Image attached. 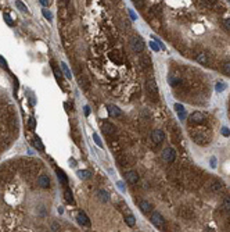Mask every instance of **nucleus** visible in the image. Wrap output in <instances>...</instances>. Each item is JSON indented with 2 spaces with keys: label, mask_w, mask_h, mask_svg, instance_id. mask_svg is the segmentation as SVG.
<instances>
[{
  "label": "nucleus",
  "mask_w": 230,
  "mask_h": 232,
  "mask_svg": "<svg viewBox=\"0 0 230 232\" xmlns=\"http://www.w3.org/2000/svg\"><path fill=\"white\" fill-rule=\"evenodd\" d=\"M146 90L151 102H158V88H157V84L154 79H147Z\"/></svg>",
  "instance_id": "nucleus-1"
},
{
  "label": "nucleus",
  "mask_w": 230,
  "mask_h": 232,
  "mask_svg": "<svg viewBox=\"0 0 230 232\" xmlns=\"http://www.w3.org/2000/svg\"><path fill=\"white\" fill-rule=\"evenodd\" d=\"M129 45H130L132 52H135V53H141L144 50V47H146V45H144V42L141 38H132L129 42Z\"/></svg>",
  "instance_id": "nucleus-2"
},
{
  "label": "nucleus",
  "mask_w": 230,
  "mask_h": 232,
  "mask_svg": "<svg viewBox=\"0 0 230 232\" xmlns=\"http://www.w3.org/2000/svg\"><path fill=\"white\" fill-rule=\"evenodd\" d=\"M191 138L194 139V142L197 145H207L208 143V136L204 134V131H191Z\"/></svg>",
  "instance_id": "nucleus-3"
},
{
  "label": "nucleus",
  "mask_w": 230,
  "mask_h": 232,
  "mask_svg": "<svg viewBox=\"0 0 230 232\" xmlns=\"http://www.w3.org/2000/svg\"><path fill=\"white\" fill-rule=\"evenodd\" d=\"M151 140L155 145H161L162 142L165 140V134L162 129H154L151 132Z\"/></svg>",
  "instance_id": "nucleus-4"
},
{
  "label": "nucleus",
  "mask_w": 230,
  "mask_h": 232,
  "mask_svg": "<svg viewBox=\"0 0 230 232\" xmlns=\"http://www.w3.org/2000/svg\"><path fill=\"white\" fill-rule=\"evenodd\" d=\"M151 222L157 226V228H164L165 226V220L159 213H152L151 214Z\"/></svg>",
  "instance_id": "nucleus-5"
},
{
  "label": "nucleus",
  "mask_w": 230,
  "mask_h": 232,
  "mask_svg": "<svg viewBox=\"0 0 230 232\" xmlns=\"http://www.w3.org/2000/svg\"><path fill=\"white\" fill-rule=\"evenodd\" d=\"M204 121H205V117H204V114L200 113V111H196V113H193L190 116V124L191 125H200Z\"/></svg>",
  "instance_id": "nucleus-6"
},
{
  "label": "nucleus",
  "mask_w": 230,
  "mask_h": 232,
  "mask_svg": "<svg viewBox=\"0 0 230 232\" xmlns=\"http://www.w3.org/2000/svg\"><path fill=\"white\" fill-rule=\"evenodd\" d=\"M162 159H164L165 163H173V161H175V159H176L175 150H173V149H171V147L165 149V150L162 151Z\"/></svg>",
  "instance_id": "nucleus-7"
},
{
  "label": "nucleus",
  "mask_w": 230,
  "mask_h": 232,
  "mask_svg": "<svg viewBox=\"0 0 230 232\" xmlns=\"http://www.w3.org/2000/svg\"><path fill=\"white\" fill-rule=\"evenodd\" d=\"M108 57H109V60L114 61V63H117V64L124 63V56H122V53L119 52V50H112V52H109Z\"/></svg>",
  "instance_id": "nucleus-8"
},
{
  "label": "nucleus",
  "mask_w": 230,
  "mask_h": 232,
  "mask_svg": "<svg viewBox=\"0 0 230 232\" xmlns=\"http://www.w3.org/2000/svg\"><path fill=\"white\" fill-rule=\"evenodd\" d=\"M101 129H103V132L105 135H114L115 134V125L114 124H111V122H108V121H104L103 124H101Z\"/></svg>",
  "instance_id": "nucleus-9"
},
{
  "label": "nucleus",
  "mask_w": 230,
  "mask_h": 232,
  "mask_svg": "<svg viewBox=\"0 0 230 232\" xmlns=\"http://www.w3.org/2000/svg\"><path fill=\"white\" fill-rule=\"evenodd\" d=\"M125 177H126V182H129L130 185H136V183L139 182V179H140V177H139V174L136 171H129L125 174Z\"/></svg>",
  "instance_id": "nucleus-10"
},
{
  "label": "nucleus",
  "mask_w": 230,
  "mask_h": 232,
  "mask_svg": "<svg viewBox=\"0 0 230 232\" xmlns=\"http://www.w3.org/2000/svg\"><path fill=\"white\" fill-rule=\"evenodd\" d=\"M107 110H108V113H109V116L111 117H121L122 116L121 108L117 107V106H114V104H109L108 107H107Z\"/></svg>",
  "instance_id": "nucleus-11"
},
{
  "label": "nucleus",
  "mask_w": 230,
  "mask_h": 232,
  "mask_svg": "<svg viewBox=\"0 0 230 232\" xmlns=\"http://www.w3.org/2000/svg\"><path fill=\"white\" fill-rule=\"evenodd\" d=\"M37 183H39V186H40V188H49L50 186V178L47 177V175H40V177L37 178Z\"/></svg>",
  "instance_id": "nucleus-12"
},
{
  "label": "nucleus",
  "mask_w": 230,
  "mask_h": 232,
  "mask_svg": "<svg viewBox=\"0 0 230 232\" xmlns=\"http://www.w3.org/2000/svg\"><path fill=\"white\" fill-rule=\"evenodd\" d=\"M78 222L81 224V225H83V226H89L90 225V220L87 218V215L85 214L83 211L78 213Z\"/></svg>",
  "instance_id": "nucleus-13"
},
{
  "label": "nucleus",
  "mask_w": 230,
  "mask_h": 232,
  "mask_svg": "<svg viewBox=\"0 0 230 232\" xmlns=\"http://www.w3.org/2000/svg\"><path fill=\"white\" fill-rule=\"evenodd\" d=\"M168 82H169V85H172L173 88H176L182 82V79H180V77H178L176 74H169V77H168Z\"/></svg>",
  "instance_id": "nucleus-14"
},
{
  "label": "nucleus",
  "mask_w": 230,
  "mask_h": 232,
  "mask_svg": "<svg viewBox=\"0 0 230 232\" xmlns=\"http://www.w3.org/2000/svg\"><path fill=\"white\" fill-rule=\"evenodd\" d=\"M179 214L183 218H186V220H190V218L193 217V210L187 209V207H182V209L179 210Z\"/></svg>",
  "instance_id": "nucleus-15"
},
{
  "label": "nucleus",
  "mask_w": 230,
  "mask_h": 232,
  "mask_svg": "<svg viewBox=\"0 0 230 232\" xmlns=\"http://www.w3.org/2000/svg\"><path fill=\"white\" fill-rule=\"evenodd\" d=\"M139 206H140V210H141V211L146 213V214H148V213L152 210V204L148 203V202H146V200H141Z\"/></svg>",
  "instance_id": "nucleus-16"
},
{
  "label": "nucleus",
  "mask_w": 230,
  "mask_h": 232,
  "mask_svg": "<svg viewBox=\"0 0 230 232\" xmlns=\"http://www.w3.org/2000/svg\"><path fill=\"white\" fill-rule=\"evenodd\" d=\"M78 82H79V86H81L82 89H89L90 82H89V79H87L85 75H79L78 77Z\"/></svg>",
  "instance_id": "nucleus-17"
},
{
  "label": "nucleus",
  "mask_w": 230,
  "mask_h": 232,
  "mask_svg": "<svg viewBox=\"0 0 230 232\" xmlns=\"http://www.w3.org/2000/svg\"><path fill=\"white\" fill-rule=\"evenodd\" d=\"M57 178H58V181H60L61 183H64V185H68V177L65 175V172L63 171V170H57Z\"/></svg>",
  "instance_id": "nucleus-18"
},
{
  "label": "nucleus",
  "mask_w": 230,
  "mask_h": 232,
  "mask_svg": "<svg viewBox=\"0 0 230 232\" xmlns=\"http://www.w3.org/2000/svg\"><path fill=\"white\" fill-rule=\"evenodd\" d=\"M175 110H176V113L179 114V117H180V120H184L186 118V111H184V108H183V106L182 104H179V103H176L175 106Z\"/></svg>",
  "instance_id": "nucleus-19"
},
{
  "label": "nucleus",
  "mask_w": 230,
  "mask_h": 232,
  "mask_svg": "<svg viewBox=\"0 0 230 232\" xmlns=\"http://www.w3.org/2000/svg\"><path fill=\"white\" fill-rule=\"evenodd\" d=\"M32 143H33V146H35V147H36V149H39V150H40V151H43V150H44V145H43V143H42V140L39 139V138H37V136H35V138H33V140H32Z\"/></svg>",
  "instance_id": "nucleus-20"
},
{
  "label": "nucleus",
  "mask_w": 230,
  "mask_h": 232,
  "mask_svg": "<svg viewBox=\"0 0 230 232\" xmlns=\"http://www.w3.org/2000/svg\"><path fill=\"white\" fill-rule=\"evenodd\" d=\"M78 177L81 179H89L92 177V172L87 171V170H81V171H78Z\"/></svg>",
  "instance_id": "nucleus-21"
},
{
  "label": "nucleus",
  "mask_w": 230,
  "mask_h": 232,
  "mask_svg": "<svg viewBox=\"0 0 230 232\" xmlns=\"http://www.w3.org/2000/svg\"><path fill=\"white\" fill-rule=\"evenodd\" d=\"M64 196H65V200L68 202V203H74V196H72V192L69 188H65V191H64Z\"/></svg>",
  "instance_id": "nucleus-22"
},
{
  "label": "nucleus",
  "mask_w": 230,
  "mask_h": 232,
  "mask_svg": "<svg viewBox=\"0 0 230 232\" xmlns=\"http://www.w3.org/2000/svg\"><path fill=\"white\" fill-rule=\"evenodd\" d=\"M97 195H98V199H100L101 202H108V193H107L105 191H103V189H101V191H98L97 192Z\"/></svg>",
  "instance_id": "nucleus-23"
},
{
  "label": "nucleus",
  "mask_w": 230,
  "mask_h": 232,
  "mask_svg": "<svg viewBox=\"0 0 230 232\" xmlns=\"http://www.w3.org/2000/svg\"><path fill=\"white\" fill-rule=\"evenodd\" d=\"M222 188H223V185H222L220 181H213V182L211 183V189H212V191H215V192L220 191Z\"/></svg>",
  "instance_id": "nucleus-24"
},
{
  "label": "nucleus",
  "mask_w": 230,
  "mask_h": 232,
  "mask_svg": "<svg viewBox=\"0 0 230 232\" xmlns=\"http://www.w3.org/2000/svg\"><path fill=\"white\" fill-rule=\"evenodd\" d=\"M125 222H126V225H129V226H135L136 220H135V217H133L132 214H129V215L125 217Z\"/></svg>",
  "instance_id": "nucleus-25"
},
{
  "label": "nucleus",
  "mask_w": 230,
  "mask_h": 232,
  "mask_svg": "<svg viewBox=\"0 0 230 232\" xmlns=\"http://www.w3.org/2000/svg\"><path fill=\"white\" fill-rule=\"evenodd\" d=\"M61 68H63V71H64V74H65V77H67V78H69V79H71L72 74H71V71H69V68L67 67V64H65V63H61Z\"/></svg>",
  "instance_id": "nucleus-26"
},
{
  "label": "nucleus",
  "mask_w": 230,
  "mask_h": 232,
  "mask_svg": "<svg viewBox=\"0 0 230 232\" xmlns=\"http://www.w3.org/2000/svg\"><path fill=\"white\" fill-rule=\"evenodd\" d=\"M150 57L148 56H143V57L140 58V63H141V65H143V67H148L150 65Z\"/></svg>",
  "instance_id": "nucleus-27"
},
{
  "label": "nucleus",
  "mask_w": 230,
  "mask_h": 232,
  "mask_svg": "<svg viewBox=\"0 0 230 232\" xmlns=\"http://www.w3.org/2000/svg\"><path fill=\"white\" fill-rule=\"evenodd\" d=\"M223 209L226 211H230V196H226L223 199Z\"/></svg>",
  "instance_id": "nucleus-28"
},
{
  "label": "nucleus",
  "mask_w": 230,
  "mask_h": 232,
  "mask_svg": "<svg viewBox=\"0 0 230 232\" xmlns=\"http://www.w3.org/2000/svg\"><path fill=\"white\" fill-rule=\"evenodd\" d=\"M197 61H198L200 64H205L207 65V63H208V60H207V56L204 54V53H201L200 56H197Z\"/></svg>",
  "instance_id": "nucleus-29"
},
{
  "label": "nucleus",
  "mask_w": 230,
  "mask_h": 232,
  "mask_svg": "<svg viewBox=\"0 0 230 232\" xmlns=\"http://www.w3.org/2000/svg\"><path fill=\"white\" fill-rule=\"evenodd\" d=\"M93 139H94V142H96V145L98 146V147H103V142H101V139H100V136H98L96 132H93Z\"/></svg>",
  "instance_id": "nucleus-30"
},
{
  "label": "nucleus",
  "mask_w": 230,
  "mask_h": 232,
  "mask_svg": "<svg viewBox=\"0 0 230 232\" xmlns=\"http://www.w3.org/2000/svg\"><path fill=\"white\" fill-rule=\"evenodd\" d=\"M15 6H17L18 9H20L21 11H24V13H26V11H28V9H26V7H25V4H24L22 2H20V0H17V2H15Z\"/></svg>",
  "instance_id": "nucleus-31"
},
{
  "label": "nucleus",
  "mask_w": 230,
  "mask_h": 232,
  "mask_svg": "<svg viewBox=\"0 0 230 232\" xmlns=\"http://www.w3.org/2000/svg\"><path fill=\"white\" fill-rule=\"evenodd\" d=\"M133 3H135L139 9H143L144 4H146V2H144V0H133Z\"/></svg>",
  "instance_id": "nucleus-32"
},
{
  "label": "nucleus",
  "mask_w": 230,
  "mask_h": 232,
  "mask_svg": "<svg viewBox=\"0 0 230 232\" xmlns=\"http://www.w3.org/2000/svg\"><path fill=\"white\" fill-rule=\"evenodd\" d=\"M28 125H29V128H31V129H35V125H36V122H35V118H33V117H31V118H29Z\"/></svg>",
  "instance_id": "nucleus-33"
},
{
  "label": "nucleus",
  "mask_w": 230,
  "mask_h": 232,
  "mask_svg": "<svg viewBox=\"0 0 230 232\" xmlns=\"http://www.w3.org/2000/svg\"><path fill=\"white\" fill-rule=\"evenodd\" d=\"M151 13L152 14H159L161 13V6H154L151 9Z\"/></svg>",
  "instance_id": "nucleus-34"
},
{
  "label": "nucleus",
  "mask_w": 230,
  "mask_h": 232,
  "mask_svg": "<svg viewBox=\"0 0 230 232\" xmlns=\"http://www.w3.org/2000/svg\"><path fill=\"white\" fill-rule=\"evenodd\" d=\"M42 13H43V15L47 18V20H49V21H52V13H50V11H47L46 9H43V11H42Z\"/></svg>",
  "instance_id": "nucleus-35"
},
{
  "label": "nucleus",
  "mask_w": 230,
  "mask_h": 232,
  "mask_svg": "<svg viewBox=\"0 0 230 232\" xmlns=\"http://www.w3.org/2000/svg\"><path fill=\"white\" fill-rule=\"evenodd\" d=\"M4 20H6V22L9 24V25H14V22H13V20L10 18L9 14H4Z\"/></svg>",
  "instance_id": "nucleus-36"
},
{
  "label": "nucleus",
  "mask_w": 230,
  "mask_h": 232,
  "mask_svg": "<svg viewBox=\"0 0 230 232\" xmlns=\"http://www.w3.org/2000/svg\"><path fill=\"white\" fill-rule=\"evenodd\" d=\"M223 89H224V84H223V82H218V84H216V90L222 92Z\"/></svg>",
  "instance_id": "nucleus-37"
},
{
  "label": "nucleus",
  "mask_w": 230,
  "mask_h": 232,
  "mask_svg": "<svg viewBox=\"0 0 230 232\" xmlns=\"http://www.w3.org/2000/svg\"><path fill=\"white\" fill-rule=\"evenodd\" d=\"M223 68H224V71H226V74H229V75H230V61H227V63H224Z\"/></svg>",
  "instance_id": "nucleus-38"
},
{
  "label": "nucleus",
  "mask_w": 230,
  "mask_h": 232,
  "mask_svg": "<svg viewBox=\"0 0 230 232\" xmlns=\"http://www.w3.org/2000/svg\"><path fill=\"white\" fill-rule=\"evenodd\" d=\"M223 25H224V28H226V29H227V31H229V32H230V18H227V20H224Z\"/></svg>",
  "instance_id": "nucleus-39"
},
{
  "label": "nucleus",
  "mask_w": 230,
  "mask_h": 232,
  "mask_svg": "<svg viewBox=\"0 0 230 232\" xmlns=\"http://www.w3.org/2000/svg\"><path fill=\"white\" fill-rule=\"evenodd\" d=\"M0 65H2L3 68H7V61L4 60V58L2 57V56H0Z\"/></svg>",
  "instance_id": "nucleus-40"
},
{
  "label": "nucleus",
  "mask_w": 230,
  "mask_h": 232,
  "mask_svg": "<svg viewBox=\"0 0 230 232\" xmlns=\"http://www.w3.org/2000/svg\"><path fill=\"white\" fill-rule=\"evenodd\" d=\"M222 134H223L224 136H229V135H230V131H229V128H226V127H224V128H222Z\"/></svg>",
  "instance_id": "nucleus-41"
},
{
  "label": "nucleus",
  "mask_w": 230,
  "mask_h": 232,
  "mask_svg": "<svg viewBox=\"0 0 230 232\" xmlns=\"http://www.w3.org/2000/svg\"><path fill=\"white\" fill-rule=\"evenodd\" d=\"M211 167H212V168H215V167H216V159H215V157H212V159H211Z\"/></svg>",
  "instance_id": "nucleus-42"
},
{
  "label": "nucleus",
  "mask_w": 230,
  "mask_h": 232,
  "mask_svg": "<svg viewBox=\"0 0 230 232\" xmlns=\"http://www.w3.org/2000/svg\"><path fill=\"white\" fill-rule=\"evenodd\" d=\"M60 3L63 4V6H68V3H69V0H60Z\"/></svg>",
  "instance_id": "nucleus-43"
},
{
  "label": "nucleus",
  "mask_w": 230,
  "mask_h": 232,
  "mask_svg": "<svg viewBox=\"0 0 230 232\" xmlns=\"http://www.w3.org/2000/svg\"><path fill=\"white\" fill-rule=\"evenodd\" d=\"M150 46H151V47H152V49H154V50H159V47L157 46L155 43H152V42H151V43H150Z\"/></svg>",
  "instance_id": "nucleus-44"
},
{
  "label": "nucleus",
  "mask_w": 230,
  "mask_h": 232,
  "mask_svg": "<svg viewBox=\"0 0 230 232\" xmlns=\"http://www.w3.org/2000/svg\"><path fill=\"white\" fill-rule=\"evenodd\" d=\"M118 188L121 189V191H125V188H124V183H122V182H118Z\"/></svg>",
  "instance_id": "nucleus-45"
},
{
  "label": "nucleus",
  "mask_w": 230,
  "mask_h": 232,
  "mask_svg": "<svg viewBox=\"0 0 230 232\" xmlns=\"http://www.w3.org/2000/svg\"><path fill=\"white\" fill-rule=\"evenodd\" d=\"M129 14H130V17H132V20H136V15H135V13H133L132 10L129 11Z\"/></svg>",
  "instance_id": "nucleus-46"
},
{
  "label": "nucleus",
  "mask_w": 230,
  "mask_h": 232,
  "mask_svg": "<svg viewBox=\"0 0 230 232\" xmlns=\"http://www.w3.org/2000/svg\"><path fill=\"white\" fill-rule=\"evenodd\" d=\"M69 164H71L72 167H75V165H76V163H75V160H74V159H71V160H69Z\"/></svg>",
  "instance_id": "nucleus-47"
},
{
  "label": "nucleus",
  "mask_w": 230,
  "mask_h": 232,
  "mask_svg": "<svg viewBox=\"0 0 230 232\" xmlns=\"http://www.w3.org/2000/svg\"><path fill=\"white\" fill-rule=\"evenodd\" d=\"M89 113H90V108L86 106V107H85V114H86V116H89Z\"/></svg>",
  "instance_id": "nucleus-48"
},
{
  "label": "nucleus",
  "mask_w": 230,
  "mask_h": 232,
  "mask_svg": "<svg viewBox=\"0 0 230 232\" xmlns=\"http://www.w3.org/2000/svg\"><path fill=\"white\" fill-rule=\"evenodd\" d=\"M40 3L43 4V6H47V4H49V0H40Z\"/></svg>",
  "instance_id": "nucleus-49"
},
{
  "label": "nucleus",
  "mask_w": 230,
  "mask_h": 232,
  "mask_svg": "<svg viewBox=\"0 0 230 232\" xmlns=\"http://www.w3.org/2000/svg\"><path fill=\"white\" fill-rule=\"evenodd\" d=\"M52 228H53V231H58V225H57V224H53Z\"/></svg>",
  "instance_id": "nucleus-50"
}]
</instances>
